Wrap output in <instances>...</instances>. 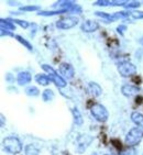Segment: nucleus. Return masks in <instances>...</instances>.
I'll use <instances>...</instances> for the list:
<instances>
[{
  "instance_id": "nucleus-20",
  "label": "nucleus",
  "mask_w": 143,
  "mask_h": 155,
  "mask_svg": "<svg viewBox=\"0 0 143 155\" xmlns=\"http://www.w3.org/2000/svg\"><path fill=\"white\" fill-rule=\"evenodd\" d=\"M42 98H43L44 101H51V100H53V98H54L53 90L45 89L44 91H43V94H42Z\"/></svg>"
},
{
  "instance_id": "nucleus-28",
  "label": "nucleus",
  "mask_w": 143,
  "mask_h": 155,
  "mask_svg": "<svg viewBox=\"0 0 143 155\" xmlns=\"http://www.w3.org/2000/svg\"><path fill=\"white\" fill-rule=\"evenodd\" d=\"M94 6H99V7L111 6V1H109V0H98V1L94 2Z\"/></svg>"
},
{
  "instance_id": "nucleus-11",
  "label": "nucleus",
  "mask_w": 143,
  "mask_h": 155,
  "mask_svg": "<svg viewBox=\"0 0 143 155\" xmlns=\"http://www.w3.org/2000/svg\"><path fill=\"white\" fill-rule=\"evenodd\" d=\"M87 90L89 91L90 95H92L94 97H98L102 94V88L99 86L97 83H89L87 86Z\"/></svg>"
},
{
  "instance_id": "nucleus-23",
  "label": "nucleus",
  "mask_w": 143,
  "mask_h": 155,
  "mask_svg": "<svg viewBox=\"0 0 143 155\" xmlns=\"http://www.w3.org/2000/svg\"><path fill=\"white\" fill-rule=\"evenodd\" d=\"M113 18L118 20V19H125L130 17V11H118L116 13H113Z\"/></svg>"
},
{
  "instance_id": "nucleus-30",
  "label": "nucleus",
  "mask_w": 143,
  "mask_h": 155,
  "mask_svg": "<svg viewBox=\"0 0 143 155\" xmlns=\"http://www.w3.org/2000/svg\"><path fill=\"white\" fill-rule=\"evenodd\" d=\"M125 30H127V25H125V24H121V25H119V27H117V32L119 33L121 36H123Z\"/></svg>"
},
{
  "instance_id": "nucleus-21",
  "label": "nucleus",
  "mask_w": 143,
  "mask_h": 155,
  "mask_svg": "<svg viewBox=\"0 0 143 155\" xmlns=\"http://www.w3.org/2000/svg\"><path fill=\"white\" fill-rule=\"evenodd\" d=\"M96 15H98V17H101V18L106 19L108 22H113V21H116V19L113 18V15H109V13H106V12H101V11H96L95 12Z\"/></svg>"
},
{
  "instance_id": "nucleus-1",
  "label": "nucleus",
  "mask_w": 143,
  "mask_h": 155,
  "mask_svg": "<svg viewBox=\"0 0 143 155\" xmlns=\"http://www.w3.org/2000/svg\"><path fill=\"white\" fill-rule=\"evenodd\" d=\"M3 149L11 154H18L22 151V143L17 137H8L2 142Z\"/></svg>"
},
{
  "instance_id": "nucleus-7",
  "label": "nucleus",
  "mask_w": 143,
  "mask_h": 155,
  "mask_svg": "<svg viewBox=\"0 0 143 155\" xmlns=\"http://www.w3.org/2000/svg\"><path fill=\"white\" fill-rule=\"evenodd\" d=\"M98 29H99L98 22L94 20H86L85 22H83L81 25V30L87 33L95 32V31H97Z\"/></svg>"
},
{
  "instance_id": "nucleus-32",
  "label": "nucleus",
  "mask_w": 143,
  "mask_h": 155,
  "mask_svg": "<svg viewBox=\"0 0 143 155\" xmlns=\"http://www.w3.org/2000/svg\"><path fill=\"white\" fill-rule=\"evenodd\" d=\"M123 155H137V154H135V150L133 147H131V149H129V151H125L123 153Z\"/></svg>"
},
{
  "instance_id": "nucleus-33",
  "label": "nucleus",
  "mask_w": 143,
  "mask_h": 155,
  "mask_svg": "<svg viewBox=\"0 0 143 155\" xmlns=\"http://www.w3.org/2000/svg\"><path fill=\"white\" fill-rule=\"evenodd\" d=\"M1 35H8V36H13L15 38V34H12L11 32H9V31H6V30H1Z\"/></svg>"
},
{
  "instance_id": "nucleus-17",
  "label": "nucleus",
  "mask_w": 143,
  "mask_h": 155,
  "mask_svg": "<svg viewBox=\"0 0 143 155\" xmlns=\"http://www.w3.org/2000/svg\"><path fill=\"white\" fill-rule=\"evenodd\" d=\"M72 114H73V117H74V121L75 123L77 125H81L83 124V118H81V112L74 108V109H72Z\"/></svg>"
},
{
  "instance_id": "nucleus-13",
  "label": "nucleus",
  "mask_w": 143,
  "mask_h": 155,
  "mask_svg": "<svg viewBox=\"0 0 143 155\" xmlns=\"http://www.w3.org/2000/svg\"><path fill=\"white\" fill-rule=\"evenodd\" d=\"M0 24H1V30H6V31L15 30V25L12 22L11 19H1L0 20Z\"/></svg>"
},
{
  "instance_id": "nucleus-9",
  "label": "nucleus",
  "mask_w": 143,
  "mask_h": 155,
  "mask_svg": "<svg viewBox=\"0 0 143 155\" xmlns=\"http://www.w3.org/2000/svg\"><path fill=\"white\" fill-rule=\"evenodd\" d=\"M92 141V137L89 135H81L78 137V152H84Z\"/></svg>"
},
{
  "instance_id": "nucleus-18",
  "label": "nucleus",
  "mask_w": 143,
  "mask_h": 155,
  "mask_svg": "<svg viewBox=\"0 0 143 155\" xmlns=\"http://www.w3.org/2000/svg\"><path fill=\"white\" fill-rule=\"evenodd\" d=\"M39 149L33 144H29L25 147V155H39Z\"/></svg>"
},
{
  "instance_id": "nucleus-16",
  "label": "nucleus",
  "mask_w": 143,
  "mask_h": 155,
  "mask_svg": "<svg viewBox=\"0 0 143 155\" xmlns=\"http://www.w3.org/2000/svg\"><path fill=\"white\" fill-rule=\"evenodd\" d=\"M50 77L46 76V75H43V74H38L35 76V81L38 84H40L41 86H48V84H50Z\"/></svg>"
},
{
  "instance_id": "nucleus-26",
  "label": "nucleus",
  "mask_w": 143,
  "mask_h": 155,
  "mask_svg": "<svg viewBox=\"0 0 143 155\" xmlns=\"http://www.w3.org/2000/svg\"><path fill=\"white\" fill-rule=\"evenodd\" d=\"M130 17H132L133 19H143V11L132 10V11H130Z\"/></svg>"
},
{
  "instance_id": "nucleus-24",
  "label": "nucleus",
  "mask_w": 143,
  "mask_h": 155,
  "mask_svg": "<svg viewBox=\"0 0 143 155\" xmlns=\"http://www.w3.org/2000/svg\"><path fill=\"white\" fill-rule=\"evenodd\" d=\"M11 20H12V22H13V23L19 24V25H20V27L22 28V29H28V28H29V25H30L28 21L19 20V19H11Z\"/></svg>"
},
{
  "instance_id": "nucleus-10",
  "label": "nucleus",
  "mask_w": 143,
  "mask_h": 155,
  "mask_svg": "<svg viewBox=\"0 0 143 155\" xmlns=\"http://www.w3.org/2000/svg\"><path fill=\"white\" fill-rule=\"evenodd\" d=\"M31 79H32V76L29 72H21L19 73L18 77H17V81L20 86H24V85H28L30 83Z\"/></svg>"
},
{
  "instance_id": "nucleus-36",
  "label": "nucleus",
  "mask_w": 143,
  "mask_h": 155,
  "mask_svg": "<svg viewBox=\"0 0 143 155\" xmlns=\"http://www.w3.org/2000/svg\"><path fill=\"white\" fill-rule=\"evenodd\" d=\"M105 155H107V154H105Z\"/></svg>"
},
{
  "instance_id": "nucleus-4",
  "label": "nucleus",
  "mask_w": 143,
  "mask_h": 155,
  "mask_svg": "<svg viewBox=\"0 0 143 155\" xmlns=\"http://www.w3.org/2000/svg\"><path fill=\"white\" fill-rule=\"evenodd\" d=\"M118 72L122 77H133L137 73V67L132 63L125 61L118 64Z\"/></svg>"
},
{
  "instance_id": "nucleus-15",
  "label": "nucleus",
  "mask_w": 143,
  "mask_h": 155,
  "mask_svg": "<svg viewBox=\"0 0 143 155\" xmlns=\"http://www.w3.org/2000/svg\"><path fill=\"white\" fill-rule=\"evenodd\" d=\"M131 119L137 125H139L140 128H143V114L138 112V111H134L131 114Z\"/></svg>"
},
{
  "instance_id": "nucleus-12",
  "label": "nucleus",
  "mask_w": 143,
  "mask_h": 155,
  "mask_svg": "<svg viewBox=\"0 0 143 155\" xmlns=\"http://www.w3.org/2000/svg\"><path fill=\"white\" fill-rule=\"evenodd\" d=\"M50 77V79H51L52 81H53L55 85H56L58 88H63V87H66V85H67V83H66V81L64 79V78L61 76V75L58 74H54V75H50L48 76Z\"/></svg>"
},
{
  "instance_id": "nucleus-22",
  "label": "nucleus",
  "mask_w": 143,
  "mask_h": 155,
  "mask_svg": "<svg viewBox=\"0 0 143 155\" xmlns=\"http://www.w3.org/2000/svg\"><path fill=\"white\" fill-rule=\"evenodd\" d=\"M15 39L17 40V41L20 42L21 44H23L24 46H25V48H27L28 50H29V51H32V50H33L32 45H31L30 42H28L27 40H24L23 38H22V36H21V35H15Z\"/></svg>"
},
{
  "instance_id": "nucleus-14",
  "label": "nucleus",
  "mask_w": 143,
  "mask_h": 155,
  "mask_svg": "<svg viewBox=\"0 0 143 155\" xmlns=\"http://www.w3.org/2000/svg\"><path fill=\"white\" fill-rule=\"evenodd\" d=\"M68 9H60V10H55V11H40L38 12V15H43V17H51V15H63V13H66L68 12Z\"/></svg>"
},
{
  "instance_id": "nucleus-3",
  "label": "nucleus",
  "mask_w": 143,
  "mask_h": 155,
  "mask_svg": "<svg viewBox=\"0 0 143 155\" xmlns=\"http://www.w3.org/2000/svg\"><path fill=\"white\" fill-rule=\"evenodd\" d=\"M90 110H91V114L94 116V118H95L97 121H99V122H106L108 120V118H109L108 110L106 109L105 106H102V104H92V107Z\"/></svg>"
},
{
  "instance_id": "nucleus-35",
  "label": "nucleus",
  "mask_w": 143,
  "mask_h": 155,
  "mask_svg": "<svg viewBox=\"0 0 143 155\" xmlns=\"http://www.w3.org/2000/svg\"><path fill=\"white\" fill-rule=\"evenodd\" d=\"M8 3H9L10 6H17L18 5L17 2H13V1H8Z\"/></svg>"
},
{
  "instance_id": "nucleus-25",
  "label": "nucleus",
  "mask_w": 143,
  "mask_h": 155,
  "mask_svg": "<svg viewBox=\"0 0 143 155\" xmlns=\"http://www.w3.org/2000/svg\"><path fill=\"white\" fill-rule=\"evenodd\" d=\"M42 69H43V71H45L46 73H48V76H50V75L57 74L56 71H55V69H54L52 66L48 65V64H43V65H42Z\"/></svg>"
},
{
  "instance_id": "nucleus-34",
  "label": "nucleus",
  "mask_w": 143,
  "mask_h": 155,
  "mask_svg": "<svg viewBox=\"0 0 143 155\" xmlns=\"http://www.w3.org/2000/svg\"><path fill=\"white\" fill-rule=\"evenodd\" d=\"M0 120H1V122H0V127L3 128V127H5V116H3V114L0 116Z\"/></svg>"
},
{
  "instance_id": "nucleus-8",
  "label": "nucleus",
  "mask_w": 143,
  "mask_h": 155,
  "mask_svg": "<svg viewBox=\"0 0 143 155\" xmlns=\"http://www.w3.org/2000/svg\"><path fill=\"white\" fill-rule=\"evenodd\" d=\"M140 88L138 86H133V85H123L121 87V93L125 97H132L134 95H138L140 93Z\"/></svg>"
},
{
  "instance_id": "nucleus-29",
  "label": "nucleus",
  "mask_w": 143,
  "mask_h": 155,
  "mask_svg": "<svg viewBox=\"0 0 143 155\" xmlns=\"http://www.w3.org/2000/svg\"><path fill=\"white\" fill-rule=\"evenodd\" d=\"M40 7L38 6H22L20 8L21 11H36V10H39Z\"/></svg>"
},
{
  "instance_id": "nucleus-31",
  "label": "nucleus",
  "mask_w": 143,
  "mask_h": 155,
  "mask_svg": "<svg viewBox=\"0 0 143 155\" xmlns=\"http://www.w3.org/2000/svg\"><path fill=\"white\" fill-rule=\"evenodd\" d=\"M128 1H111V6H122L125 7Z\"/></svg>"
},
{
  "instance_id": "nucleus-6",
  "label": "nucleus",
  "mask_w": 143,
  "mask_h": 155,
  "mask_svg": "<svg viewBox=\"0 0 143 155\" xmlns=\"http://www.w3.org/2000/svg\"><path fill=\"white\" fill-rule=\"evenodd\" d=\"M60 73L61 76L66 79H71V78L74 77L75 71L74 67L69 64V63H62L60 65Z\"/></svg>"
},
{
  "instance_id": "nucleus-19",
  "label": "nucleus",
  "mask_w": 143,
  "mask_h": 155,
  "mask_svg": "<svg viewBox=\"0 0 143 155\" xmlns=\"http://www.w3.org/2000/svg\"><path fill=\"white\" fill-rule=\"evenodd\" d=\"M25 94L28 96H32V97H35L40 94V90L38 87L35 86H29L25 88Z\"/></svg>"
},
{
  "instance_id": "nucleus-27",
  "label": "nucleus",
  "mask_w": 143,
  "mask_h": 155,
  "mask_svg": "<svg viewBox=\"0 0 143 155\" xmlns=\"http://www.w3.org/2000/svg\"><path fill=\"white\" fill-rule=\"evenodd\" d=\"M141 6V3L139 2V1H130L128 3L125 5V8H128V9H135V8H139V7Z\"/></svg>"
},
{
  "instance_id": "nucleus-2",
  "label": "nucleus",
  "mask_w": 143,
  "mask_h": 155,
  "mask_svg": "<svg viewBox=\"0 0 143 155\" xmlns=\"http://www.w3.org/2000/svg\"><path fill=\"white\" fill-rule=\"evenodd\" d=\"M143 139V131L140 128H133L125 135V144L129 147H134Z\"/></svg>"
},
{
  "instance_id": "nucleus-5",
  "label": "nucleus",
  "mask_w": 143,
  "mask_h": 155,
  "mask_svg": "<svg viewBox=\"0 0 143 155\" xmlns=\"http://www.w3.org/2000/svg\"><path fill=\"white\" fill-rule=\"evenodd\" d=\"M78 23V19L76 17H67V18L61 19L56 22V27L62 30H68L74 28Z\"/></svg>"
}]
</instances>
